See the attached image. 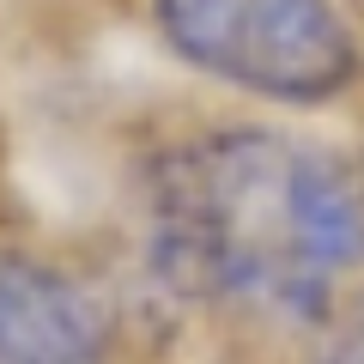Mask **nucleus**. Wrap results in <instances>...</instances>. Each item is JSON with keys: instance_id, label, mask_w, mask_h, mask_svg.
Returning a JSON list of instances; mask_svg holds the SVG:
<instances>
[{"instance_id": "obj_2", "label": "nucleus", "mask_w": 364, "mask_h": 364, "mask_svg": "<svg viewBox=\"0 0 364 364\" xmlns=\"http://www.w3.org/2000/svg\"><path fill=\"white\" fill-rule=\"evenodd\" d=\"M158 25L182 61L279 104H322L358 73L328 0H158Z\"/></svg>"}, {"instance_id": "obj_4", "label": "nucleus", "mask_w": 364, "mask_h": 364, "mask_svg": "<svg viewBox=\"0 0 364 364\" xmlns=\"http://www.w3.org/2000/svg\"><path fill=\"white\" fill-rule=\"evenodd\" d=\"M316 364H364V298L352 304L334 328H328V340H322V352H316Z\"/></svg>"}, {"instance_id": "obj_5", "label": "nucleus", "mask_w": 364, "mask_h": 364, "mask_svg": "<svg viewBox=\"0 0 364 364\" xmlns=\"http://www.w3.org/2000/svg\"><path fill=\"white\" fill-rule=\"evenodd\" d=\"M358 6H364V0H358Z\"/></svg>"}, {"instance_id": "obj_1", "label": "nucleus", "mask_w": 364, "mask_h": 364, "mask_svg": "<svg viewBox=\"0 0 364 364\" xmlns=\"http://www.w3.org/2000/svg\"><path fill=\"white\" fill-rule=\"evenodd\" d=\"M364 255V188L279 134H207L152 170V273L188 298L322 310Z\"/></svg>"}, {"instance_id": "obj_3", "label": "nucleus", "mask_w": 364, "mask_h": 364, "mask_svg": "<svg viewBox=\"0 0 364 364\" xmlns=\"http://www.w3.org/2000/svg\"><path fill=\"white\" fill-rule=\"evenodd\" d=\"M109 310L73 273L0 255V364H104Z\"/></svg>"}]
</instances>
